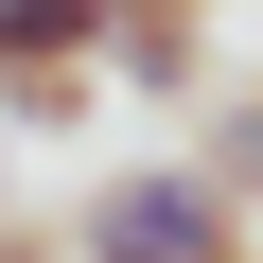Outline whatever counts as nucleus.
I'll list each match as a JSON object with an SVG mask.
<instances>
[{"instance_id": "1", "label": "nucleus", "mask_w": 263, "mask_h": 263, "mask_svg": "<svg viewBox=\"0 0 263 263\" xmlns=\"http://www.w3.org/2000/svg\"><path fill=\"white\" fill-rule=\"evenodd\" d=\"M70 263H246V193L211 158H141V176H105Z\"/></svg>"}, {"instance_id": "2", "label": "nucleus", "mask_w": 263, "mask_h": 263, "mask_svg": "<svg viewBox=\"0 0 263 263\" xmlns=\"http://www.w3.org/2000/svg\"><path fill=\"white\" fill-rule=\"evenodd\" d=\"M123 35V0H0V88H35V70H105Z\"/></svg>"}, {"instance_id": "3", "label": "nucleus", "mask_w": 263, "mask_h": 263, "mask_svg": "<svg viewBox=\"0 0 263 263\" xmlns=\"http://www.w3.org/2000/svg\"><path fill=\"white\" fill-rule=\"evenodd\" d=\"M105 70H123V88H158V105H193V88H211V35H193V0H123Z\"/></svg>"}, {"instance_id": "4", "label": "nucleus", "mask_w": 263, "mask_h": 263, "mask_svg": "<svg viewBox=\"0 0 263 263\" xmlns=\"http://www.w3.org/2000/svg\"><path fill=\"white\" fill-rule=\"evenodd\" d=\"M211 176H228V193H246V211H263V70H246V88H228V105H211Z\"/></svg>"}, {"instance_id": "5", "label": "nucleus", "mask_w": 263, "mask_h": 263, "mask_svg": "<svg viewBox=\"0 0 263 263\" xmlns=\"http://www.w3.org/2000/svg\"><path fill=\"white\" fill-rule=\"evenodd\" d=\"M0 263H53V246H0Z\"/></svg>"}]
</instances>
